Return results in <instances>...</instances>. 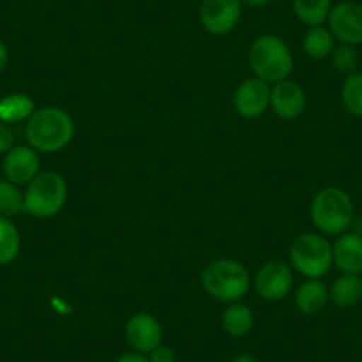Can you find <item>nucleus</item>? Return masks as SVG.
<instances>
[{
  "label": "nucleus",
  "instance_id": "nucleus-10",
  "mask_svg": "<svg viewBox=\"0 0 362 362\" xmlns=\"http://www.w3.org/2000/svg\"><path fill=\"white\" fill-rule=\"evenodd\" d=\"M162 325L149 313H137L124 325V339L135 354H151L156 346L162 344Z\"/></svg>",
  "mask_w": 362,
  "mask_h": 362
},
{
  "label": "nucleus",
  "instance_id": "nucleus-4",
  "mask_svg": "<svg viewBox=\"0 0 362 362\" xmlns=\"http://www.w3.org/2000/svg\"><path fill=\"white\" fill-rule=\"evenodd\" d=\"M201 284L218 302H240L250 288L247 268L235 259H214L201 272Z\"/></svg>",
  "mask_w": 362,
  "mask_h": 362
},
{
  "label": "nucleus",
  "instance_id": "nucleus-29",
  "mask_svg": "<svg viewBox=\"0 0 362 362\" xmlns=\"http://www.w3.org/2000/svg\"><path fill=\"white\" fill-rule=\"evenodd\" d=\"M243 6H247V8H252V9H261L264 8V6H268L272 2V0H242Z\"/></svg>",
  "mask_w": 362,
  "mask_h": 362
},
{
  "label": "nucleus",
  "instance_id": "nucleus-1",
  "mask_svg": "<svg viewBox=\"0 0 362 362\" xmlns=\"http://www.w3.org/2000/svg\"><path fill=\"white\" fill-rule=\"evenodd\" d=\"M75 123L66 110L59 107H43L27 121L25 137L37 153H57L71 142Z\"/></svg>",
  "mask_w": 362,
  "mask_h": 362
},
{
  "label": "nucleus",
  "instance_id": "nucleus-5",
  "mask_svg": "<svg viewBox=\"0 0 362 362\" xmlns=\"http://www.w3.org/2000/svg\"><path fill=\"white\" fill-rule=\"evenodd\" d=\"M290 263L305 279H322L334 267L332 243L322 233H304L291 243Z\"/></svg>",
  "mask_w": 362,
  "mask_h": 362
},
{
  "label": "nucleus",
  "instance_id": "nucleus-7",
  "mask_svg": "<svg viewBox=\"0 0 362 362\" xmlns=\"http://www.w3.org/2000/svg\"><path fill=\"white\" fill-rule=\"evenodd\" d=\"M254 288L263 300H283L293 290V268L283 261H268L256 272Z\"/></svg>",
  "mask_w": 362,
  "mask_h": 362
},
{
  "label": "nucleus",
  "instance_id": "nucleus-21",
  "mask_svg": "<svg viewBox=\"0 0 362 362\" xmlns=\"http://www.w3.org/2000/svg\"><path fill=\"white\" fill-rule=\"evenodd\" d=\"M22 247L20 231L8 217L0 215V267L13 263Z\"/></svg>",
  "mask_w": 362,
  "mask_h": 362
},
{
  "label": "nucleus",
  "instance_id": "nucleus-20",
  "mask_svg": "<svg viewBox=\"0 0 362 362\" xmlns=\"http://www.w3.org/2000/svg\"><path fill=\"white\" fill-rule=\"evenodd\" d=\"M254 315L245 304L233 302L222 313V329L231 337H243L252 330Z\"/></svg>",
  "mask_w": 362,
  "mask_h": 362
},
{
  "label": "nucleus",
  "instance_id": "nucleus-27",
  "mask_svg": "<svg viewBox=\"0 0 362 362\" xmlns=\"http://www.w3.org/2000/svg\"><path fill=\"white\" fill-rule=\"evenodd\" d=\"M114 362H149V361H148V357H146V355L135 354V351H134V354L121 355V357H117Z\"/></svg>",
  "mask_w": 362,
  "mask_h": 362
},
{
  "label": "nucleus",
  "instance_id": "nucleus-17",
  "mask_svg": "<svg viewBox=\"0 0 362 362\" xmlns=\"http://www.w3.org/2000/svg\"><path fill=\"white\" fill-rule=\"evenodd\" d=\"M34 112H36V105L29 95L13 93L0 100V121L6 124L29 121Z\"/></svg>",
  "mask_w": 362,
  "mask_h": 362
},
{
  "label": "nucleus",
  "instance_id": "nucleus-18",
  "mask_svg": "<svg viewBox=\"0 0 362 362\" xmlns=\"http://www.w3.org/2000/svg\"><path fill=\"white\" fill-rule=\"evenodd\" d=\"M302 48L309 59L322 61L330 57L332 50L336 48V37L329 30V27H309L302 37Z\"/></svg>",
  "mask_w": 362,
  "mask_h": 362
},
{
  "label": "nucleus",
  "instance_id": "nucleus-19",
  "mask_svg": "<svg viewBox=\"0 0 362 362\" xmlns=\"http://www.w3.org/2000/svg\"><path fill=\"white\" fill-rule=\"evenodd\" d=\"M332 6V0H291L293 15L308 25V29L327 23Z\"/></svg>",
  "mask_w": 362,
  "mask_h": 362
},
{
  "label": "nucleus",
  "instance_id": "nucleus-22",
  "mask_svg": "<svg viewBox=\"0 0 362 362\" xmlns=\"http://www.w3.org/2000/svg\"><path fill=\"white\" fill-rule=\"evenodd\" d=\"M341 102L350 116L362 117V71H355L344 78L341 87Z\"/></svg>",
  "mask_w": 362,
  "mask_h": 362
},
{
  "label": "nucleus",
  "instance_id": "nucleus-9",
  "mask_svg": "<svg viewBox=\"0 0 362 362\" xmlns=\"http://www.w3.org/2000/svg\"><path fill=\"white\" fill-rule=\"evenodd\" d=\"M327 25L341 45H362V6L358 2H339L332 6Z\"/></svg>",
  "mask_w": 362,
  "mask_h": 362
},
{
  "label": "nucleus",
  "instance_id": "nucleus-23",
  "mask_svg": "<svg viewBox=\"0 0 362 362\" xmlns=\"http://www.w3.org/2000/svg\"><path fill=\"white\" fill-rule=\"evenodd\" d=\"M22 211H25V199L20 187L9 180H0V215L9 218Z\"/></svg>",
  "mask_w": 362,
  "mask_h": 362
},
{
  "label": "nucleus",
  "instance_id": "nucleus-30",
  "mask_svg": "<svg viewBox=\"0 0 362 362\" xmlns=\"http://www.w3.org/2000/svg\"><path fill=\"white\" fill-rule=\"evenodd\" d=\"M231 362H259V361H257V358L250 354H240V355H236Z\"/></svg>",
  "mask_w": 362,
  "mask_h": 362
},
{
  "label": "nucleus",
  "instance_id": "nucleus-11",
  "mask_svg": "<svg viewBox=\"0 0 362 362\" xmlns=\"http://www.w3.org/2000/svg\"><path fill=\"white\" fill-rule=\"evenodd\" d=\"M270 83L263 82L259 78H249L236 89L233 107L238 112V116L245 119H256L263 116L270 107Z\"/></svg>",
  "mask_w": 362,
  "mask_h": 362
},
{
  "label": "nucleus",
  "instance_id": "nucleus-6",
  "mask_svg": "<svg viewBox=\"0 0 362 362\" xmlns=\"http://www.w3.org/2000/svg\"><path fill=\"white\" fill-rule=\"evenodd\" d=\"M23 199L27 214L36 218H50L64 208L68 201V183L59 173L45 170L27 185Z\"/></svg>",
  "mask_w": 362,
  "mask_h": 362
},
{
  "label": "nucleus",
  "instance_id": "nucleus-3",
  "mask_svg": "<svg viewBox=\"0 0 362 362\" xmlns=\"http://www.w3.org/2000/svg\"><path fill=\"white\" fill-rule=\"evenodd\" d=\"M311 221L323 236H339L351 228L355 214L354 201L339 187L318 190L311 201Z\"/></svg>",
  "mask_w": 362,
  "mask_h": 362
},
{
  "label": "nucleus",
  "instance_id": "nucleus-14",
  "mask_svg": "<svg viewBox=\"0 0 362 362\" xmlns=\"http://www.w3.org/2000/svg\"><path fill=\"white\" fill-rule=\"evenodd\" d=\"M334 267L341 274H362V235L355 231H346L332 243Z\"/></svg>",
  "mask_w": 362,
  "mask_h": 362
},
{
  "label": "nucleus",
  "instance_id": "nucleus-25",
  "mask_svg": "<svg viewBox=\"0 0 362 362\" xmlns=\"http://www.w3.org/2000/svg\"><path fill=\"white\" fill-rule=\"evenodd\" d=\"M15 148V134L9 128V124L0 121V155H6Z\"/></svg>",
  "mask_w": 362,
  "mask_h": 362
},
{
  "label": "nucleus",
  "instance_id": "nucleus-12",
  "mask_svg": "<svg viewBox=\"0 0 362 362\" xmlns=\"http://www.w3.org/2000/svg\"><path fill=\"white\" fill-rule=\"evenodd\" d=\"M305 103H308V98H305L304 89L295 80L284 78L272 87L270 107L281 119L290 121L300 117L305 110Z\"/></svg>",
  "mask_w": 362,
  "mask_h": 362
},
{
  "label": "nucleus",
  "instance_id": "nucleus-24",
  "mask_svg": "<svg viewBox=\"0 0 362 362\" xmlns=\"http://www.w3.org/2000/svg\"><path fill=\"white\" fill-rule=\"evenodd\" d=\"M358 61H361V59H358V52L355 50V47H350V45L339 43L334 48L332 54H330L332 68L344 76L358 71Z\"/></svg>",
  "mask_w": 362,
  "mask_h": 362
},
{
  "label": "nucleus",
  "instance_id": "nucleus-2",
  "mask_svg": "<svg viewBox=\"0 0 362 362\" xmlns=\"http://www.w3.org/2000/svg\"><path fill=\"white\" fill-rule=\"evenodd\" d=\"M249 66L256 78L267 83H277L293 71V55L281 36L261 34L249 48Z\"/></svg>",
  "mask_w": 362,
  "mask_h": 362
},
{
  "label": "nucleus",
  "instance_id": "nucleus-28",
  "mask_svg": "<svg viewBox=\"0 0 362 362\" xmlns=\"http://www.w3.org/2000/svg\"><path fill=\"white\" fill-rule=\"evenodd\" d=\"M8 62H9V50L8 47H6L4 41L0 40V73L8 68Z\"/></svg>",
  "mask_w": 362,
  "mask_h": 362
},
{
  "label": "nucleus",
  "instance_id": "nucleus-31",
  "mask_svg": "<svg viewBox=\"0 0 362 362\" xmlns=\"http://www.w3.org/2000/svg\"><path fill=\"white\" fill-rule=\"evenodd\" d=\"M339 2H358V0H339Z\"/></svg>",
  "mask_w": 362,
  "mask_h": 362
},
{
  "label": "nucleus",
  "instance_id": "nucleus-13",
  "mask_svg": "<svg viewBox=\"0 0 362 362\" xmlns=\"http://www.w3.org/2000/svg\"><path fill=\"white\" fill-rule=\"evenodd\" d=\"M4 169L6 180H9L15 185H29L30 181L41 173L40 153L30 146H15L11 151L4 155Z\"/></svg>",
  "mask_w": 362,
  "mask_h": 362
},
{
  "label": "nucleus",
  "instance_id": "nucleus-15",
  "mask_svg": "<svg viewBox=\"0 0 362 362\" xmlns=\"http://www.w3.org/2000/svg\"><path fill=\"white\" fill-rule=\"evenodd\" d=\"M329 302V288L320 279L304 281L295 291V305L305 316H316L323 313Z\"/></svg>",
  "mask_w": 362,
  "mask_h": 362
},
{
  "label": "nucleus",
  "instance_id": "nucleus-8",
  "mask_svg": "<svg viewBox=\"0 0 362 362\" xmlns=\"http://www.w3.org/2000/svg\"><path fill=\"white\" fill-rule=\"evenodd\" d=\"M242 9V0H201V25L214 36H226L240 23Z\"/></svg>",
  "mask_w": 362,
  "mask_h": 362
},
{
  "label": "nucleus",
  "instance_id": "nucleus-26",
  "mask_svg": "<svg viewBox=\"0 0 362 362\" xmlns=\"http://www.w3.org/2000/svg\"><path fill=\"white\" fill-rule=\"evenodd\" d=\"M146 357H148L149 362H176V354H174L173 348L163 346V344L156 346L155 350H153L151 354L146 355Z\"/></svg>",
  "mask_w": 362,
  "mask_h": 362
},
{
  "label": "nucleus",
  "instance_id": "nucleus-16",
  "mask_svg": "<svg viewBox=\"0 0 362 362\" xmlns=\"http://www.w3.org/2000/svg\"><path fill=\"white\" fill-rule=\"evenodd\" d=\"M329 298L336 308L350 309L362 300V277L341 274L329 288Z\"/></svg>",
  "mask_w": 362,
  "mask_h": 362
}]
</instances>
